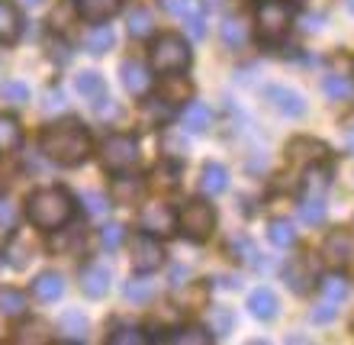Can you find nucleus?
Instances as JSON below:
<instances>
[{
    "instance_id": "nucleus-1",
    "label": "nucleus",
    "mask_w": 354,
    "mask_h": 345,
    "mask_svg": "<svg viewBox=\"0 0 354 345\" xmlns=\"http://www.w3.org/2000/svg\"><path fill=\"white\" fill-rule=\"evenodd\" d=\"M39 145L46 152V159L62 168H77L91 159V132L77 120H62L46 126L39 136Z\"/></svg>"
},
{
    "instance_id": "nucleus-2",
    "label": "nucleus",
    "mask_w": 354,
    "mask_h": 345,
    "mask_svg": "<svg viewBox=\"0 0 354 345\" xmlns=\"http://www.w3.org/2000/svg\"><path fill=\"white\" fill-rule=\"evenodd\" d=\"M26 216L36 229L52 233V229H58V226L71 223V216H75V197L58 184L39 187V191H32L29 200H26Z\"/></svg>"
},
{
    "instance_id": "nucleus-3",
    "label": "nucleus",
    "mask_w": 354,
    "mask_h": 345,
    "mask_svg": "<svg viewBox=\"0 0 354 345\" xmlns=\"http://www.w3.org/2000/svg\"><path fill=\"white\" fill-rule=\"evenodd\" d=\"M216 229V210L206 200H187L177 210V233H184L190 242H206Z\"/></svg>"
},
{
    "instance_id": "nucleus-4",
    "label": "nucleus",
    "mask_w": 354,
    "mask_h": 345,
    "mask_svg": "<svg viewBox=\"0 0 354 345\" xmlns=\"http://www.w3.org/2000/svg\"><path fill=\"white\" fill-rule=\"evenodd\" d=\"M290 26H293V10L280 0H264L254 13V33L261 42H270V46L287 36Z\"/></svg>"
},
{
    "instance_id": "nucleus-5",
    "label": "nucleus",
    "mask_w": 354,
    "mask_h": 345,
    "mask_svg": "<svg viewBox=\"0 0 354 345\" xmlns=\"http://www.w3.org/2000/svg\"><path fill=\"white\" fill-rule=\"evenodd\" d=\"M190 65V46L184 42V36L177 33H161L155 42H151V68L158 75H168V71H184Z\"/></svg>"
},
{
    "instance_id": "nucleus-6",
    "label": "nucleus",
    "mask_w": 354,
    "mask_h": 345,
    "mask_svg": "<svg viewBox=\"0 0 354 345\" xmlns=\"http://www.w3.org/2000/svg\"><path fill=\"white\" fill-rule=\"evenodd\" d=\"M100 161H103V171H110V175L129 171L139 161V142L132 136H126V132H113L110 139L103 142Z\"/></svg>"
},
{
    "instance_id": "nucleus-7",
    "label": "nucleus",
    "mask_w": 354,
    "mask_h": 345,
    "mask_svg": "<svg viewBox=\"0 0 354 345\" xmlns=\"http://www.w3.org/2000/svg\"><path fill=\"white\" fill-rule=\"evenodd\" d=\"M132 271L139 274H151L165 265V249H161V239L151 233H139L132 239Z\"/></svg>"
},
{
    "instance_id": "nucleus-8",
    "label": "nucleus",
    "mask_w": 354,
    "mask_h": 345,
    "mask_svg": "<svg viewBox=\"0 0 354 345\" xmlns=\"http://www.w3.org/2000/svg\"><path fill=\"white\" fill-rule=\"evenodd\" d=\"M139 229L142 233H151V236H158V239H165V236L177 233V213L168 204H161V200L145 204L139 210Z\"/></svg>"
},
{
    "instance_id": "nucleus-9",
    "label": "nucleus",
    "mask_w": 354,
    "mask_h": 345,
    "mask_svg": "<svg viewBox=\"0 0 354 345\" xmlns=\"http://www.w3.org/2000/svg\"><path fill=\"white\" fill-rule=\"evenodd\" d=\"M354 258V236L348 229H332L322 242V261L332 268H348Z\"/></svg>"
},
{
    "instance_id": "nucleus-10",
    "label": "nucleus",
    "mask_w": 354,
    "mask_h": 345,
    "mask_svg": "<svg viewBox=\"0 0 354 345\" xmlns=\"http://www.w3.org/2000/svg\"><path fill=\"white\" fill-rule=\"evenodd\" d=\"M287 159L293 165H326L328 161V145L319 139H309V136H297V139H290L287 145Z\"/></svg>"
},
{
    "instance_id": "nucleus-11",
    "label": "nucleus",
    "mask_w": 354,
    "mask_h": 345,
    "mask_svg": "<svg viewBox=\"0 0 354 345\" xmlns=\"http://www.w3.org/2000/svg\"><path fill=\"white\" fill-rule=\"evenodd\" d=\"M283 281H287V288L293 290V294H306V290H313V284L319 281L316 261L306 258V255H297L293 261H287V268H283Z\"/></svg>"
},
{
    "instance_id": "nucleus-12",
    "label": "nucleus",
    "mask_w": 354,
    "mask_h": 345,
    "mask_svg": "<svg viewBox=\"0 0 354 345\" xmlns=\"http://www.w3.org/2000/svg\"><path fill=\"white\" fill-rule=\"evenodd\" d=\"M264 97H268V103L280 113V116H303V113H306V100H303V94L293 91V87L274 85V87H268Z\"/></svg>"
},
{
    "instance_id": "nucleus-13",
    "label": "nucleus",
    "mask_w": 354,
    "mask_h": 345,
    "mask_svg": "<svg viewBox=\"0 0 354 345\" xmlns=\"http://www.w3.org/2000/svg\"><path fill=\"white\" fill-rule=\"evenodd\" d=\"M81 290H84L87 297L91 300H100V297H106V294H110V268H106V265H97V261H93V265H84V268H81Z\"/></svg>"
},
{
    "instance_id": "nucleus-14",
    "label": "nucleus",
    "mask_w": 354,
    "mask_h": 345,
    "mask_svg": "<svg viewBox=\"0 0 354 345\" xmlns=\"http://www.w3.org/2000/svg\"><path fill=\"white\" fill-rule=\"evenodd\" d=\"M120 78H122V87L132 94V97H145L151 91V75L149 68L136 62V58H126L120 65Z\"/></svg>"
},
{
    "instance_id": "nucleus-15",
    "label": "nucleus",
    "mask_w": 354,
    "mask_h": 345,
    "mask_svg": "<svg viewBox=\"0 0 354 345\" xmlns=\"http://www.w3.org/2000/svg\"><path fill=\"white\" fill-rule=\"evenodd\" d=\"M32 258H36V245L29 242L26 233H13L7 242H3V261H7L10 268L23 271V268H29Z\"/></svg>"
},
{
    "instance_id": "nucleus-16",
    "label": "nucleus",
    "mask_w": 354,
    "mask_h": 345,
    "mask_svg": "<svg viewBox=\"0 0 354 345\" xmlns=\"http://www.w3.org/2000/svg\"><path fill=\"white\" fill-rule=\"evenodd\" d=\"M77 17L87 19V23H106L120 13L122 0H75Z\"/></svg>"
},
{
    "instance_id": "nucleus-17",
    "label": "nucleus",
    "mask_w": 354,
    "mask_h": 345,
    "mask_svg": "<svg viewBox=\"0 0 354 345\" xmlns=\"http://www.w3.org/2000/svg\"><path fill=\"white\" fill-rule=\"evenodd\" d=\"M158 97L165 103H184V100H190V97H194V85H190L184 75L168 71V75L158 81Z\"/></svg>"
},
{
    "instance_id": "nucleus-18",
    "label": "nucleus",
    "mask_w": 354,
    "mask_h": 345,
    "mask_svg": "<svg viewBox=\"0 0 354 345\" xmlns=\"http://www.w3.org/2000/svg\"><path fill=\"white\" fill-rule=\"evenodd\" d=\"M229 187V171L219 161H206L200 171V194L203 197H219Z\"/></svg>"
},
{
    "instance_id": "nucleus-19",
    "label": "nucleus",
    "mask_w": 354,
    "mask_h": 345,
    "mask_svg": "<svg viewBox=\"0 0 354 345\" xmlns=\"http://www.w3.org/2000/svg\"><path fill=\"white\" fill-rule=\"evenodd\" d=\"M19 36H23V17H19V10L10 0H0V42L13 46Z\"/></svg>"
},
{
    "instance_id": "nucleus-20",
    "label": "nucleus",
    "mask_w": 354,
    "mask_h": 345,
    "mask_svg": "<svg viewBox=\"0 0 354 345\" xmlns=\"http://www.w3.org/2000/svg\"><path fill=\"white\" fill-rule=\"evenodd\" d=\"M209 123H213V113H209L206 103H200V100L184 103V110H180V126H184L187 132H203V130H209Z\"/></svg>"
},
{
    "instance_id": "nucleus-21",
    "label": "nucleus",
    "mask_w": 354,
    "mask_h": 345,
    "mask_svg": "<svg viewBox=\"0 0 354 345\" xmlns=\"http://www.w3.org/2000/svg\"><path fill=\"white\" fill-rule=\"evenodd\" d=\"M277 294L270 288H258V290H252L248 294V310H252V317H258V319H274L277 317Z\"/></svg>"
},
{
    "instance_id": "nucleus-22",
    "label": "nucleus",
    "mask_w": 354,
    "mask_h": 345,
    "mask_svg": "<svg viewBox=\"0 0 354 345\" xmlns=\"http://www.w3.org/2000/svg\"><path fill=\"white\" fill-rule=\"evenodd\" d=\"M26 310H29V297L23 294V290H17V288H3V290H0V317H3V319L26 317Z\"/></svg>"
},
{
    "instance_id": "nucleus-23",
    "label": "nucleus",
    "mask_w": 354,
    "mask_h": 345,
    "mask_svg": "<svg viewBox=\"0 0 354 345\" xmlns=\"http://www.w3.org/2000/svg\"><path fill=\"white\" fill-rule=\"evenodd\" d=\"M32 294H36L39 300L52 303V300H58L65 294V281H62V274H55V271H42V274L32 281Z\"/></svg>"
},
{
    "instance_id": "nucleus-24",
    "label": "nucleus",
    "mask_w": 354,
    "mask_h": 345,
    "mask_svg": "<svg viewBox=\"0 0 354 345\" xmlns=\"http://www.w3.org/2000/svg\"><path fill=\"white\" fill-rule=\"evenodd\" d=\"M52 233L55 236H52V242L48 245H52V252L55 255H71L77 245L84 242V229H77V226H68V229L65 226H58V229H52Z\"/></svg>"
},
{
    "instance_id": "nucleus-25",
    "label": "nucleus",
    "mask_w": 354,
    "mask_h": 345,
    "mask_svg": "<svg viewBox=\"0 0 354 345\" xmlns=\"http://www.w3.org/2000/svg\"><path fill=\"white\" fill-rule=\"evenodd\" d=\"M75 87H77V94L91 103H97L100 97H106V81H103L100 71H81V75L75 78Z\"/></svg>"
},
{
    "instance_id": "nucleus-26",
    "label": "nucleus",
    "mask_w": 354,
    "mask_h": 345,
    "mask_svg": "<svg viewBox=\"0 0 354 345\" xmlns=\"http://www.w3.org/2000/svg\"><path fill=\"white\" fill-rule=\"evenodd\" d=\"M139 197H142V181L139 177H126V171H120L116 181H113L110 200L113 204H132V200H139Z\"/></svg>"
},
{
    "instance_id": "nucleus-27",
    "label": "nucleus",
    "mask_w": 354,
    "mask_h": 345,
    "mask_svg": "<svg viewBox=\"0 0 354 345\" xmlns=\"http://www.w3.org/2000/svg\"><path fill=\"white\" fill-rule=\"evenodd\" d=\"M17 342H29V345H42V342H52L55 339V333H52V326H48L46 319H29V323H23V326L17 329Z\"/></svg>"
},
{
    "instance_id": "nucleus-28",
    "label": "nucleus",
    "mask_w": 354,
    "mask_h": 345,
    "mask_svg": "<svg viewBox=\"0 0 354 345\" xmlns=\"http://www.w3.org/2000/svg\"><path fill=\"white\" fill-rule=\"evenodd\" d=\"M23 145V130H19V123L10 116V113H0V155H7V152H17Z\"/></svg>"
},
{
    "instance_id": "nucleus-29",
    "label": "nucleus",
    "mask_w": 354,
    "mask_h": 345,
    "mask_svg": "<svg viewBox=\"0 0 354 345\" xmlns=\"http://www.w3.org/2000/svg\"><path fill=\"white\" fill-rule=\"evenodd\" d=\"M113 42H116V36H113L110 23H106V26H103V23H97V26L87 33L84 48L91 52V55H103V52H110V48H113Z\"/></svg>"
},
{
    "instance_id": "nucleus-30",
    "label": "nucleus",
    "mask_w": 354,
    "mask_h": 345,
    "mask_svg": "<svg viewBox=\"0 0 354 345\" xmlns=\"http://www.w3.org/2000/svg\"><path fill=\"white\" fill-rule=\"evenodd\" d=\"M58 329L65 333L68 342H84V336H87V317L81 313V310H68L65 317H62V323H58Z\"/></svg>"
},
{
    "instance_id": "nucleus-31",
    "label": "nucleus",
    "mask_w": 354,
    "mask_h": 345,
    "mask_svg": "<svg viewBox=\"0 0 354 345\" xmlns=\"http://www.w3.org/2000/svg\"><path fill=\"white\" fill-rule=\"evenodd\" d=\"M328 187V171L326 165H309L306 181H303V197H322Z\"/></svg>"
},
{
    "instance_id": "nucleus-32",
    "label": "nucleus",
    "mask_w": 354,
    "mask_h": 345,
    "mask_svg": "<svg viewBox=\"0 0 354 345\" xmlns=\"http://www.w3.org/2000/svg\"><path fill=\"white\" fill-rule=\"evenodd\" d=\"M268 239L277 245V249H290V245L297 242V229H293V223H290V220H270Z\"/></svg>"
},
{
    "instance_id": "nucleus-33",
    "label": "nucleus",
    "mask_w": 354,
    "mask_h": 345,
    "mask_svg": "<svg viewBox=\"0 0 354 345\" xmlns=\"http://www.w3.org/2000/svg\"><path fill=\"white\" fill-rule=\"evenodd\" d=\"M299 220L309 226H319L326 220V200L322 197H303L299 200Z\"/></svg>"
},
{
    "instance_id": "nucleus-34",
    "label": "nucleus",
    "mask_w": 354,
    "mask_h": 345,
    "mask_svg": "<svg viewBox=\"0 0 354 345\" xmlns=\"http://www.w3.org/2000/svg\"><path fill=\"white\" fill-rule=\"evenodd\" d=\"M126 26H129V36H132V39L151 36V13H149L145 7L129 10V17H126Z\"/></svg>"
},
{
    "instance_id": "nucleus-35",
    "label": "nucleus",
    "mask_w": 354,
    "mask_h": 345,
    "mask_svg": "<svg viewBox=\"0 0 354 345\" xmlns=\"http://www.w3.org/2000/svg\"><path fill=\"white\" fill-rule=\"evenodd\" d=\"M223 42L229 48H242L248 42V26H245V19H225L223 23Z\"/></svg>"
},
{
    "instance_id": "nucleus-36",
    "label": "nucleus",
    "mask_w": 354,
    "mask_h": 345,
    "mask_svg": "<svg viewBox=\"0 0 354 345\" xmlns=\"http://www.w3.org/2000/svg\"><path fill=\"white\" fill-rule=\"evenodd\" d=\"M0 100L10 103V107H23V103H29V87L23 81H3L0 85Z\"/></svg>"
},
{
    "instance_id": "nucleus-37",
    "label": "nucleus",
    "mask_w": 354,
    "mask_h": 345,
    "mask_svg": "<svg viewBox=\"0 0 354 345\" xmlns=\"http://www.w3.org/2000/svg\"><path fill=\"white\" fill-rule=\"evenodd\" d=\"M235 326V317L229 307H209V333L216 336H225V333H232Z\"/></svg>"
},
{
    "instance_id": "nucleus-38",
    "label": "nucleus",
    "mask_w": 354,
    "mask_h": 345,
    "mask_svg": "<svg viewBox=\"0 0 354 345\" xmlns=\"http://www.w3.org/2000/svg\"><path fill=\"white\" fill-rule=\"evenodd\" d=\"M177 171H180V161H165V165H158V168H155V181H151V184L155 187H161V191H174L177 187Z\"/></svg>"
},
{
    "instance_id": "nucleus-39",
    "label": "nucleus",
    "mask_w": 354,
    "mask_h": 345,
    "mask_svg": "<svg viewBox=\"0 0 354 345\" xmlns=\"http://www.w3.org/2000/svg\"><path fill=\"white\" fill-rule=\"evenodd\" d=\"M319 288H322V294H326V300H332V303H342V300L348 297V281L342 278V274H332V278H322V281H319Z\"/></svg>"
},
{
    "instance_id": "nucleus-40",
    "label": "nucleus",
    "mask_w": 354,
    "mask_h": 345,
    "mask_svg": "<svg viewBox=\"0 0 354 345\" xmlns=\"http://www.w3.org/2000/svg\"><path fill=\"white\" fill-rule=\"evenodd\" d=\"M177 326H180V310L171 307V303H165L161 310L151 313V329H171L174 333Z\"/></svg>"
},
{
    "instance_id": "nucleus-41",
    "label": "nucleus",
    "mask_w": 354,
    "mask_h": 345,
    "mask_svg": "<svg viewBox=\"0 0 354 345\" xmlns=\"http://www.w3.org/2000/svg\"><path fill=\"white\" fill-rule=\"evenodd\" d=\"M171 342H177V345H206L209 342V333L206 329H200V326H177L174 329V336H171Z\"/></svg>"
},
{
    "instance_id": "nucleus-42",
    "label": "nucleus",
    "mask_w": 354,
    "mask_h": 345,
    "mask_svg": "<svg viewBox=\"0 0 354 345\" xmlns=\"http://www.w3.org/2000/svg\"><path fill=\"white\" fill-rule=\"evenodd\" d=\"M180 19H184L187 33H190L194 39H203L206 36V13H203V7H196V3H194V7L187 10Z\"/></svg>"
},
{
    "instance_id": "nucleus-43",
    "label": "nucleus",
    "mask_w": 354,
    "mask_h": 345,
    "mask_svg": "<svg viewBox=\"0 0 354 345\" xmlns=\"http://www.w3.org/2000/svg\"><path fill=\"white\" fill-rule=\"evenodd\" d=\"M161 152L168 155V159L180 161L187 155V142H184V132H165L161 136Z\"/></svg>"
},
{
    "instance_id": "nucleus-44",
    "label": "nucleus",
    "mask_w": 354,
    "mask_h": 345,
    "mask_svg": "<svg viewBox=\"0 0 354 345\" xmlns=\"http://www.w3.org/2000/svg\"><path fill=\"white\" fill-rule=\"evenodd\" d=\"M326 94L332 100H351L354 97V87L348 78H338V75H328L326 78Z\"/></svg>"
},
{
    "instance_id": "nucleus-45",
    "label": "nucleus",
    "mask_w": 354,
    "mask_h": 345,
    "mask_svg": "<svg viewBox=\"0 0 354 345\" xmlns=\"http://www.w3.org/2000/svg\"><path fill=\"white\" fill-rule=\"evenodd\" d=\"M122 239H126V226H122V223H106L100 229V242H103V249H106V252L120 249Z\"/></svg>"
},
{
    "instance_id": "nucleus-46",
    "label": "nucleus",
    "mask_w": 354,
    "mask_h": 345,
    "mask_svg": "<svg viewBox=\"0 0 354 345\" xmlns=\"http://www.w3.org/2000/svg\"><path fill=\"white\" fill-rule=\"evenodd\" d=\"M122 294H126V300H132V303H145V300L151 297V284L149 281H142V278H136L122 288Z\"/></svg>"
},
{
    "instance_id": "nucleus-47",
    "label": "nucleus",
    "mask_w": 354,
    "mask_h": 345,
    "mask_svg": "<svg viewBox=\"0 0 354 345\" xmlns=\"http://www.w3.org/2000/svg\"><path fill=\"white\" fill-rule=\"evenodd\" d=\"M106 342L110 345H142L145 342V336H142L139 329H116V333H110Z\"/></svg>"
},
{
    "instance_id": "nucleus-48",
    "label": "nucleus",
    "mask_w": 354,
    "mask_h": 345,
    "mask_svg": "<svg viewBox=\"0 0 354 345\" xmlns=\"http://www.w3.org/2000/svg\"><path fill=\"white\" fill-rule=\"evenodd\" d=\"M229 252H232V258L245 261L248 255H254V249H252V242H248L245 236H232V239H229Z\"/></svg>"
},
{
    "instance_id": "nucleus-49",
    "label": "nucleus",
    "mask_w": 354,
    "mask_h": 345,
    "mask_svg": "<svg viewBox=\"0 0 354 345\" xmlns=\"http://www.w3.org/2000/svg\"><path fill=\"white\" fill-rule=\"evenodd\" d=\"M13 223H17L13 204H10V200H0V229H13Z\"/></svg>"
},
{
    "instance_id": "nucleus-50",
    "label": "nucleus",
    "mask_w": 354,
    "mask_h": 345,
    "mask_svg": "<svg viewBox=\"0 0 354 345\" xmlns=\"http://www.w3.org/2000/svg\"><path fill=\"white\" fill-rule=\"evenodd\" d=\"M84 200H87V210H91V213H103V210L110 206V204H106V197L97 194V191H87Z\"/></svg>"
},
{
    "instance_id": "nucleus-51",
    "label": "nucleus",
    "mask_w": 354,
    "mask_h": 345,
    "mask_svg": "<svg viewBox=\"0 0 354 345\" xmlns=\"http://www.w3.org/2000/svg\"><path fill=\"white\" fill-rule=\"evenodd\" d=\"M161 3H165V10L174 13V17H184L187 10L194 7V0H161Z\"/></svg>"
},
{
    "instance_id": "nucleus-52",
    "label": "nucleus",
    "mask_w": 354,
    "mask_h": 345,
    "mask_svg": "<svg viewBox=\"0 0 354 345\" xmlns=\"http://www.w3.org/2000/svg\"><path fill=\"white\" fill-rule=\"evenodd\" d=\"M335 303H332V300H326V303H322V307L316 310V313H313V319H316V323H328V319L335 317Z\"/></svg>"
},
{
    "instance_id": "nucleus-53",
    "label": "nucleus",
    "mask_w": 354,
    "mask_h": 345,
    "mask_svg": "<svg viewBox=\"0 0 354 345\" xmlns=\"http://www.w3.org/2000/svg\"><path fill=\"white\" fill-rule=\"evenodd\" d=\"M17 3H23V7H42V0H17Z\"/></svg>"
},
{
    "instance_id": "nucleus-54",
    "label": "nucleus",
    "mask_w": 354,
    "mask_h": 345,
    "mask_svg": "<svg viewBox=\"0 0 354 345\" xmlns=\"http://www.w3.org/2000/svg\"><path fill=\"white\" fill-rule=\"evenodd\" d=\"M348 149H351V155H354V130H351V136H348Z\"/></svg>"
},
{
    "instance_id": "nucleus-55",
    "label": "nucleus",
    "mask_w": 354,
    "mask_h": 345,
    "mask_svg": "<svg viewBox=\"0 0 354 345\" xmlns=\"http://www.w3.org/2000/svg\"><path fill=\"white\" fill-rule=\"evenodd\" d=\"M348 7H351V10H354V0H348Z\"/></svg>"
}]
</instances>
